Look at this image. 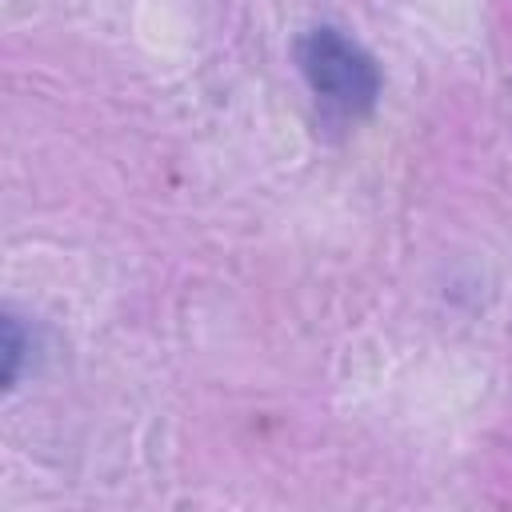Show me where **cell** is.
<instances>
[{"instance_id":"cell-1","label":"cell","mask_w":512,"mask_h":512,"mask_svg":"<svg viewBox=\"0 0 512 512\" xmlns=\"http://www.w3.org/2000/svg\"><path fill=\"white\" fill-rule=\"evenodd\" d=\"M296 68L316 104L340 120H364L380 104L384 76L376 56L336 24H312L296 36Z\"/></svg>"},{"instance_id":"cell-2","label":"cell","mask_w":512,"mask_h":512,"mask_svg":"<svg viewBox=\"0 0 512 512\" xmlns=\"http://www.w3.org/2000/svg\"><path fill=\"white\" fill-rule=\"evenodd\" d=\"M0 348H4V388H20L24 372H28V352L36 348L32 332L24 328V320L16 312H4V336H0Z\"/></svg>"}]
</instances>
